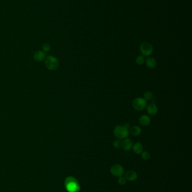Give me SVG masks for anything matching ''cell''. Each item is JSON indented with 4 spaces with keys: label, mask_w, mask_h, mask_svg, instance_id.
I'll list each match as a JSON object with an SVG mask.
<instances>
[{
    "label": "cell",
    "mask_w": 192,
    "mask_h": 192,
    "mask_svg": "<svg viewBox=\"0 0 192 192\" xmlns=\"http://www.w3.org/2000/svg\"><path fill=\"white\" fill-rule=\"evenodd\" d=\"M140 124L143 126H147L151 124V119L147 115H143L141 116L139 120Z\"/></svg>",
    "instance_id": "9c48e42d"
},
{
    "label": "cell",
    "mask_w": 192,
    "mask_h": 192,
    "mask_svg": "<svg viewBox=\"0 0 192 192\" xmlns=\"http://www.w3.org/2000/svg\"><path fill=\"white\" fill-rule=\"evenodd\" d=\"M124 126L126 128H127L128 129H130V125L129 124V123H126L124 125Z\"/></svg>",
    "instance_id": "44dd1931"
},
{
    "label": "cell",
    "mask_w": 192,
    "mask_h": 192,
    "mask_svg": "<svg viewBox=\"0 0 192 192\" xmlns=\"http://www.w3.org/2000/svg\"><path fill=\"white\" fill-rule=\"evenodd\" d=\"M132 150L136 154H140L143 151V146L140 142H136L132 146Z\"/></svg>",
    "instance_id": "4fadbf2b"
},
{
    "label": "cell",
    "mask_w": 192,
    "mask_h": 192,
    "mask_svg": "<svg viewBox=\"0 0 192 192\" xmlns=\"http://www.w3.org/2000/svg\"><path fill=\"white\" fill-rule=\"evenodd\" d=\"M141 156L144 160H148L151 157V154L149 152L144 151L141 153Z\"/></svg>",
    "instance_id": "d6986e66"
},
{
    "label": "cell",
    "mask_w": 192,
    "mask_h": 192,
    "mask_svg": "<svg viewBox=\"0 0 192 192\" xmlns=\"http://www.w3.org/2000/svg\"><path fill=\"white\" fill-rule=\"evenodd\" d=\"M119 183L120 185H124L126 183V179L124 177L120 176L119 179Z\"/></svg>",
    "instance_id": "ffe728a7"
},
{
    "label": "cell",
    "mask_w": 192,
    "mask_h": 192,
    "mask_svg": "<svg viewBox=\"0 0 192 192\" xmlns=\"http://www.w3.org/2000/svg\"><path fill=\"white\" fill-rule=\"evenodd\" d=\"M122 141H123L122 139H119L114 141L113 142V146L114 148H117V149L121 148L122 146Z\"/></svg>",
    "instance_id": "e0dca14e"
},
{
    "label": "cell",
    "mask_w": 192,
    "mask_h": 192,
    "mask_svg": "<svg viewBox=\"0 0 192 192\" xmlns=\"http://www.w3.org/2000/svg\"><path fill=\"white\" fill-rule=\"evenodd\" d=\"M129 133H130L132 136H139L141 133V128L137 125L133 126L130 128Z\"/></svg>",
    "instance_id": "5bb4252c"
},
{
    "label": "cell",
    "mask_w": 192,
    "mask_h": 192,
    "mask_svg": "<svg viewBox=\"0 0 192 192\" xmlns=\"http://www.w3.org/2000/svg\"><path fill=\"white\" fill-rule=\"evenodd\" d=\"M137 178V175L136 174L135 171H132V170H130L128 171L126 174H125V178L126 179L129 181H134Z\"/></svg>",
    "instance_id": "8fae6325"
},
{
    "label": "cell",
    "mask_w": 192,
    "mask_h": 192,
    "mask_svg": "<svg viewBox=\"0 0 192 192\" xmlns=\"http://www.w3.org/2000/svg\"><path fill=\"white\" fill-rule=\"evenodd\" d=\"M132 105L133 108L136 111H143L147 108V101H145L144 98L138 97L133 100Z\"/></svg>",
    "instance_id": "277c9868"
},
{
    "label": "cell",
    "mask_w": 192,
    "mask_h": 192,
    "mask_svg": "<svg viewBox=\"0 0 192 192\" xmlns=\"http://www.w3.org/2000/svg\"><path fill=\"white\" fill-rule=\"evenodd\" d=\"M153 96V95L151 92L147 91V92H145L144 94V99L147 101H150L152 99Z\"/></svg>",
    "instance_id": "2e32d148"
},
{
    "label": "cell",
    "mask_w": 192,
    "mask_h": 192,
    "mask_svg": "<svg viewBox=\"0 0 192 192\" xmlns=\"http://www.w3.org/2000/svg\"><path fill=\"white\" fill-rule=\"evenodd\" d=\"M145 62V56L141 55H139L136 58V63L139 65H143Z\"/></svg>",
    "instance_id": "9a60e30c"
},
{
    "label": "cell",
    "mask_w": 192,
    "mask_h": 192,
    "mask_svg": "<svg viewBox=\"0 0 192 192\" xmlns=\"http://www.w3.org/2000/svg\"><path fill=\"white\" fill-rule=\"evenodd\" d=\"M64 185L68 192H79L80 190L78 181L72 176H69L65 179Z\"/></svg>",
    "instance_id": "6da1fadb"
},
{
    "label": "cell",
    "mask_w": 192,
    "mask_h": 192,
    "mask_svg": "<svg viewBox=\"0 0 192 192\" xmlns=\"http://www.w3.org/2000/svg\"><path fill=\"white\" fill-rule=\"evenodd\" d=\"M111 172L113 176L116 177H120L124 175V169L121 165L116 164L112 166L111 169Z\"/></svg>",
    "instance_id": "8992f818"
},
{
    "label": "cell",
    "mask_w": 192,
    "mask_h": 192,
    "mask_svg": "<svg viewBox=\"0 0 192 192\" xmlns=\"http://www.w3.org/2000/svg\"><path fill=\"white\" fill-rule=\"evenodd\" d=\"M42 50L44 52H47L50 50L51 45L48 43H45L44 44H43V45L42 46Z\"/></svg>",
    "instance_id": "ac0fdd59"
},
{
    "label": "cell",
    "mask_w": 192,
    "mask_h": 192,
    "mask_svg": "<svg viewBox=\"0 0 192 192\" xmlns=\"http://www.w3.org/2000/svg\"><path fill=\"white\" fill-rule=\"evenodd\" d=\"M45 64L46 67L51 71L56 70L59 66V62L57 58L51 55L46 57Z\"/></svg>",
    "instance_id": "3957f363"
},
{
    "label": "cell",
    "mask_w": 192,
    "mask_h": 192,
    "mask_svg": "<svg viewBox=\"0 0 192 192\" xmlns=\"http://www.w3.org/2000/svg\"><path fill=\"white\" fill-rule=\"evenodd\" d=\"M147 111L148 114L152 116L156 115L158 113V108L157 106L153 103H150L147 106Z\"/></svg>",
    "instance_id": "ba28073f"
},
{
    "label": "cell",
    "mask_w": 192,
    "mask_h": 192,
    "mask_svg": "<svg viewBox=\"0 0 192 192\" xmlns=\"http://www.w3.org/2000/svg\"><path fill=\"white\" fill-rule=\"evenodd\" d=\"M113 133L116 138L122 140L127 138L129 135V129L126 128L124 125H117L114 128Z\"/></svg>",
    "instance_id": "7a4b0ae2"
},
{
    "label": "cell",
    "mask_w": 192,
    "mask_h": 192,
    "mask_svg": "<svg viewBox=\"0 0 192 192\" xmlns=\"http://www.w3.org/2000/svg\"><path fill=\"white\" fill-rule=\"evenodd\" d=\"M45 52L42 51H36L33 55V59L37 62H41L45 60Z\"/></svg>",
    "instance_id": "52a82bcc"
},
{
    "label": "cell",
    "mask_w": 192,
    "mask_h": 192,
    "mask_svg": "<svg viewBox=\"0 0 192 192\" xmlns=\"http://www.w3.org/2000/svg\"><path fill=\"white\" fill-rule=\"evenodd\" d=\"M132 146H133V143L130 139L126 138V139H124V141H122V147L124 149V150L126 151H130V149L132 148Z\"/></svg>",
    "instance_id": "30bf717a"
},
{
    "label": "cell",
    "mask_w": 192,
    "mask_h": 192,
    "mask_svg": "<svg viewBox=\"0 0 192 192\" xmlns=\"http://www.w3.org/2000/svg\"><path fill=\"white\" fill-rule=\"evenodd\" d=\"M146 66L149 69H153L156 66L157 62L155 58L153 57H148L145 60Z\"/></svg>",
    "instance_id": "7c38bea8"
},
{
    "label": "cell",
    "mask_w": 192,
    "mask_h": 192,
    "mask_svg": "<svg viewBox=\"0 0 192 192\" xmlns=\"http://www.w3.org/2000/svg\"><path fill=\"white\" fill-rule=\"evenodd\" d=\"M140 50L143 56H149L153 53V47L152 44L149 42H144L140 45Z\"/></svg>",
    "instance_id": "5b68a950"
}]
</instances>
